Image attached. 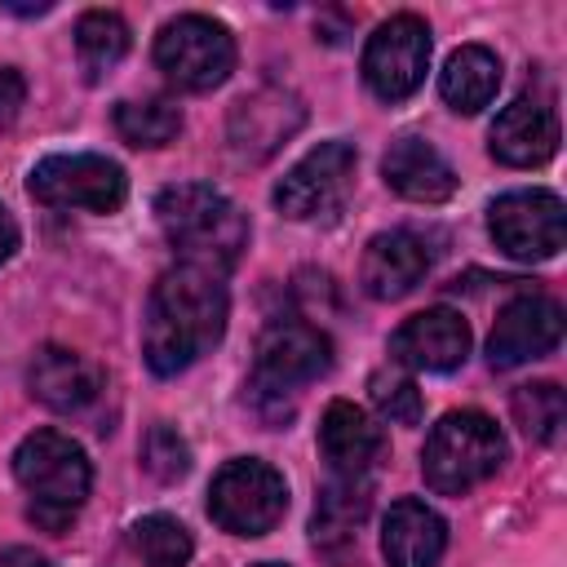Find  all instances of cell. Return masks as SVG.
<instances>
[{
    "label": "cell",
    "instance_id": "6da1fadb",
    "mask_svg": "<svg viewBox=\"0 0 567 567\" xmlns=\"http://www.w3.org/2000/svg\"><path fill=\"white\" fill-rule=\"evenodd\" d=\"M230 297L221 275L195 270V266H173L155 279L146 297V319H142V354L155 377H177L195 359H204L221 332H226Z\"/></svg>",
    "mask_w": 567,
    "mask_h": 567
},
{
    "label": "cell",
    "instance_id": "7a4b0ae2",
    "mask_svg": "<svg viewBox=\"0 0 567 567\" xmlns=\"http://www.w3.org/2000/svg\"><path fill=\"white\" fill-rule=\"evenodd\" d=\"M155 221L182 266L226 275L248 248V217L235 199L204 182H177L155 195Z\"/></svg>",
    "mask_w": 567,
    "mask_h": 567
},
{
    "label": "cell",
    "instance_id": "3957f363",
    "mask_svg": "<svg viewBox=\"0 0 567 567\" xmlns=\"http://www.w3.org/2000/svg\"><path fill=\"white\" fill-rule=\"evenodd\" d=\"M13 478L31 492L27 518L44 532H66L93 487V465L84 447L62 430H35L13 452Z\"/></svg>",
    "mask_w": 567,
    "mask_h": 567
},
{
    "label": "cell",
    "instance_id": "277c9868",
    "mask_svg": "<svg viewBox=\"0 0 567 567\" xmlns=\"http://www.w3.org/2000/svg\"><path fill=\"white\" fill-rule=\"evenodd\" d=\"M509 456V443L501 434V425L487 416V412H474V408H461V412H447L425 447H421V474H425V487L439 492V496H465L470 487L487 483Z\"/></svg>",
    "mask_w": 567,
    "mask_h": 567
},
{
    "label": "cell",
    "instance_id": "5b68a950",
    "mask_svg": "<svg viewBox=\"0 0 567 567\" xmlns=\"http://www.w3.org/2000/svg\"><path fill=\"white\" fill-rule=\"evenodd\" d=\"M288 509V483L257 456H235L213 474L208 514L230 536H266Z\"/></svg>",
    "mask_w": 567,
    "mask_h": 567
},
{
    "label": "cell",
    "instance_id": "8992f818",
    "mask_svg": "<svg viewBox=\"0 0 567 567\" xmlns=\"http://www.w3.org/2000/svg\"><path fill=\"white\" fill-rule=\"evenodd\" d=\"M155 66L186 93H208L235 71V35L204 13H182L155 35Z\"/></svg>",
    "mask_w": 567,
    "mask_h": 567
},
{
    "label": "cell",
    "instance_id": "52a82bcc",
    "mask_svg": "<svg viewBox=\"0 0 567 567\" xmlns=\"http://www.w3.org/2000/svg\"><path fill=\"white\" fill-rule=\"evenodd\" d=\"M31 199L49 208H84V213H115L128 195V177L115 159L80 151V155H49L27 177Z\"/></svg>",
    "mask_w": 567,
    "mask_h": 567
},
{
    "label": "cell",
    "instance_id": "ba28073f",
    "mask_svg": "<svg viewBox=\"0 0 567 567\" xmlns=\"http://www.w3.org/2000/svg\"><path fill=\"white\" fill-rule=\"evenodd\" d=\"M354 146L350 142H319L306 151L275 186V208L292 221H328L341 213L354 186Z\"/></svg>",
    "mask_w": 567,
    "mask_h": 567
},
{
    "label": "cell",
    "instance_id": "9c48e42d",
    "mask_svg": "<svg viewBox=\"0 0 567 567\" xmlns=\"http://www.w3.org/2000/svg\"><path fill=\"white\" fill-rule=\"evenodd\" d=\"M487 230L514 261H549L567 244V208L554 190H509L492 199Z\"/></svg>",
    "mask_w": 567,
    "mask_h": 567
},
{
    "label": "cell",
    "instance_id": "30bf717a",
    "mask_svg": "<svg viewBox=\"0 0 567 567\" xmlns=\"http://www.w3.org/2000/svg\"><path fill=\"white\" fill-rule=\"evenodd\" d=\"M430 71V27L416 13L385 18L363 44V84L381 102H403Z\"/></svg>",
    "mask_w": 567,
    "mask_h": 567
},
{
    "label": "cell",
    "instance_id": "8fae6325",
    "mask_svg": "<svg viewBox=\"0 0 567 567\" xmlns=\"http://www.w3.org/2000/svg\"><path fill=\"white\" fill-rule=\"evenodd\" d=\"M332 368V341L315 323L301 319H279L257 337L252 354V390L284 399L288 390L323 377Z\"/></svg>",
    "mask_w": 567,
    "mask_h": 567
},
{
    "label": "cell",
    "instance_id": "7c38bea8",
    "mask_svg": "<svg viewBox=\"0 0 567 567\" xmlns=\"http://www.w3.org/2000/svg\"><path fill=\"white\" fill-rule=\"evenodd\" d=\"M558 341H563V306L545 292H523L501 306L487 337V359L492 368H518L549 354Z\"/></svg>",
    "mask_w": 567,
    "mask_h": 567
},
{
    "label": "cell",
    "instance_id": "4fadbf2b",
    "mask_svg": "<svg viewBox=\"0 0 567 567\" xmlns=\"http://www.w3.org/2000/svg\"><path fill=\"white\" fill-rule=\"evenodd\" d=\"M434 266V248L416 230H381L368 239L359 261V284L372 301H399L408 297Z\"/></svg>",
    "mask_w": 567,
    "mask_h": 567
},
{
    "label": "cell",
    "instance_id": "5bb4252c",
    "mask_svg": "<svg viewBox=\"0 0 567 567\" xmlns=\"http://www.w3.org/2000/svg\"><path fill=\"white\" fill-rule=\"evenodd\" d=\"M390 354L416 372H452L470 354V323L452 306H430L394 328Z\"/></svg>",
    "mask_w": 567,
    "mask_h": 567
},
{
    "label": "cell",
    "instance_id": "9a60e30c",
    "mask_svg": "<svg viewBox=\"0 0 567 567\" xmlns=\"http://www.w3.org/2000/svg\"><path fill=\"white\" fill-rule=\"evenodd\" d=\"M381 177L394 195L412 204H443L456 195V168L443 159V151L416 133H403L381 155Z\"/></svg>",
    "mask_w": 567,
    "mask_h": 567
},
{
    "label": "cell",
    "instance_id": "2e32d148",
    "mask_svg": "<svg viewBox=\"0 0 567 567\" xmlns=\"http://www.w3.org/2000/svg\"><path fill=\"white\" fill-rule=\"evenodd\" d=\"M487 146L509 168H536V164L554 159V151H558V120L549 106H540L532 97H514L492 120Z\"/></svg>",
    "mask_w": 567,
    "mask_h": 567
},
{
    "label": "cell",
    "instance_id": "e0dca14e",
    "mask_svg": "<svg viewBox=\"0 0 567 567\" xmlns=\"http://www.w3.org/2000/svg\"><path fill=\"white\" fill-rule=\"evenodd\" d=\"M319 447L341 478H363L381 461L385 434L363 408H354L350 399H337V403H328V412L319 421Z\"/></svg>",
    "mask_w": 567,
    "mask_h": 567
},
{
    "label": "cell",
    "instance_id": "ac0fdd59",
    "mask_svg": "<svg viewBox=\"0 0 567 567\" xmlns=\"http://www.w3.org/2000/svg\"><path fill=\"white\" fill-rule=\"evenodd\" d=\"M447 549V523L439 509H430L416 496H403L390 505L381 523V554L390 567H439Z\"/></svg>",
    "mask_w": 567,
    "mask_h": 567
},
{
    "label": "cell",
    "instance_id": "d6986e66",
    "mask_svg": "<svg viewBox=\"0 0 567 567\" xmlns=\"http://www.w3.org/2000/svg\"><path fill=\"white\" fill-rule=\"evenodd\" d=\"M27 385L31 394L53 408V412H80L97 399L102 390V368L93 359H84L80 350H66V346H44L35 359H31V372H27Z\"/></svg>",
    "mask_w": 567,
    "mask_h": 567
},
{
    "label": "cell",
    "instance_id": "ffe728a7",
    "mask_svg": "<svg viewBox=\"0 0 567 567\" xmlns=\"http://www.w3.org/2000/svg\"><path fill=\"white\" fill-rule=\"evenodd\" d=\"M301 124V102L284 89H261L252 97H239L230 111V142L244 155H270L284 137H292Z\"/></svg>",
    "mask_w": 567,
    "mask_h": 567
},
{
    "label": "cell",
    "instance_id": "44dd1931",
    "mask_svg": "<svg viewBox=\"0 0 567 567\" xmlns=\"http://www.w3.org/2000/svg\"><path fill=\"white\" fill-rule=\"evenodd\" d=\"M501 89V58L483 44H461L439 71V93L456 115H478Z\"/></svg>",
    "mask_w": 567,
    "mask_h": 567
},
{
    "label": "cell",
    "instance_id": "7402d4cb",
    "mask_svg": "<svg viewBox=\"0 0 567 567\" xmlns=\"http://www.w3.org/2000/svg\"><path fill=\"white\" fill-rule=\"evenodd\" d=\"M368 505H372V492L363 478H332L319 501H315V518H310V536L319 549H337V545H350L359 532V523L368 518Z\"/></svg>",
    "mask_w": 567,
    "mask_h": 567
},
{
    "label": "cell",
    "instance_id": "603a6c76",
    "mask_svg": "<svg viewBox=\"0 0 567 567\" xmlns=\"http://www.w3.org/2000/svg\"><path fill=\"white\" fill-rule=\"evenodd\" d=\"M128 22L111 9H89L80 22H75V53H80V66L89 80H102L124 53H128Z\"/></svg>",
    "mask_w": 567,
    "mask_h": 567
},
{
    "label": "cell",
    "instance_id": "cb8c5ba5",
    "mask_svg": "<svg viewBox=\"0 0 567 567\" xmlns=\"http://www.w3.org/2000/svg\"><path fill=\"white\" fill-rule=\"evenodd\" d=\"M115 133L128 146H168L182 133V111L168 97H146V102H120L115 106Z\"/></svg>",
    "mask_w": 567,
    "mask_h": 567
},
{
    "label": "cell",
    "instance_id": "d4e9b609",
    "mask_svg": "<svg viewBox=\"0 0 567 567\" xmlns=\"http://www.w3.org/2000/svg\"><path fill=\"white\" fill-rule=\"evenodd\" d=\"M514 421L532 443H554L567 421V399L554 381H532L514 390Z\"/></svg>",
    "mask_w": 567,
    "mask_h": 567
},
{
    "label": "cell",
    "instance_id": "484cf974",
    "mask_svg": "<svg viewBox=\"0 0 567 567\" xmlns=\"http://www.w3.org/2000/svg\"><path fill=\"white\" fill-rule=\"evenodd\" d=\"M133 545L137 554L146 558V567H186L195 545H190V532L168 518V514H146L133 523Z\"/></svg>",
    "mask_w": 567,
    "mask_h": 567
},
{
    "label": "cell",
    "instance_id": "4316f807",
    "mask_svg": "<svg viewBox=\"0 0 567 567\" xmlns=\"http://www.w3.org/2000/svg\"><path fill=\"white\" fill-rule=\"evenodd\" d=\"M368 394H372V408L385 416V421H394V425H416L421 421V390H416V381L408 377V372H399V368H377L372 377H368Z\"/></svg>",
    "mask_w": 567,
    "mask_h": 567
},
{
    "label": "cell",
    "instance_id": "83f0119b",
    "mask_svg": "<svg viewBox=\"0 0 567 567\" xmlns=\"http://www.w3.org/2000/svg\"><path fill=\"white\" fill-rule=\"evenodd\" d=\"M142 465H146L151 478L177 483V478L190 470V447H186V439H182L173 425L159 421V425H151L146 439H142Z\"/></svg>",
    "mask_w": 567,
    "mask_h": 567
},
{
    "label": "cell",
    "instance_id": "f1b7e54d",
    "mask_svg": "<svg viewBox=\"0 0 567 567\" xmlns=\"http://www.w3.org/2000/svg\"><path fill=\"white\" fill-rule=\"evenodd\" d=\"M27 102V80L18 66H0V124H13L18 106Z\"/></svg>",
    "mask_w": 567,
    "mask_h": 567
},
{
    "label": "cell",
    "instance_id": "f546056e",
    "mask_svg": "<svg viewBox=\"0 0 567 567\" xmlns=\"http://www.w3.org/2000/svg\"><path fill=\"white\" fill-rule=\"evenodd\" d=\"M0 567H49V558L35 554V549H27V545H9L0 554Z\"/></svg>",
    "mask_w": 567,
    "mask_h": 567
},
{
    "label": "cell",
    "instance_id": "4dcf8cb0",
    "mask_svg": "<svg viewBox=\"0 0 567 567\" xmlns=\"http://www.w3.org/2000/svg\"><path fill=\"white\" fill-rule=\"evenodd\" d=\"M13 252H18V221H13L9 208L0 204V266H4Z\"/></svg>",
    "mask_w": 567,
    "mask_h": 567
},
{
    "label": "cell",
    "instance_id": "1f68e13d",
    "mask_svg": "<svg viewBox=\"0 0 567 567\" xmlns=\"http://www.w3.org/2000/svg\"><path fill=\"white\" fill-rule=\"evenodd\" d=\"M4 9H9V13H27V18H31V13H49V9H53V0H4Z\"/></svg>",
    "mask_w": 567,
    "mask_h": 567
},
{
    "label": "cell",
    "instance_id": "d6a6232c",
    "mask_svg": "<svg viewBox=\"0 0 567 567\" xmlns=\"http://www.w3.org/2000/svg\"><path fill=\"white\" fill-rule=\"evenodd\" d=\"M257 567H284V563H257Z\"/></svg>",
    "mask_w": 567,
    "mask_h": 567
}]
</instances>
